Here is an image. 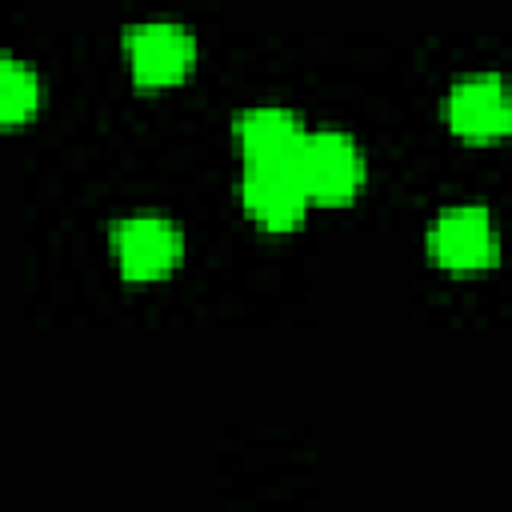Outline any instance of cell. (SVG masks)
Returning a JSON list of instances; mask_svg holds the SVG:
<instances>
[{"label":"cell","mask_w":512,"mask_h":512,"mask_svg":"<svg viewBox=\"0 0 512 512\" xmlns=\"http://www.w3.org/2000/svg\"><path fill=\"white\" fill-rule=\"evenodd\" d=\"M292 168H296L308 200H320V204H344L364 184V156L340 132H312V136H304Z\"/></svg>","instance_id":"obj_1"},{"label":"cell","mask_w":512,"mask_h":512,"mask_svg":"<svg viewBox=\"0 0 512 512\" xmlns=\"http://www.w3.org/2000/svg\"><path fill=\"white\" fill-rule=\"evenodd\" d=\"M112 248H116L120 272L128 280L144 284V280H164L180 264L184 240H180L176 224H168L160 216H132L112 228Z\"/></svg>","instance_id":"obj_2"},{"label":"cell","mask_w":512,"mask_h":512,"mask_svg":"<svg viewBox=\"0 0 512 512\" xmlns=\"http://www.w3.org/2000/svg\"><path fill=\"white\" fill-rule=\"evenodd\" d=\"M128 68L140 88H168L180 84L196 60V44L180 24H140L124 40Z\"/></svg>","instance_id":"obj_3"},{"label":"cell","mask_w":512,"mask_h":512,"mask_svg":"<svg viewBox=\"0 0 512 512\" xmlns=\"http://www.w3.org/2000/svg\"><path fill=\"white\" fill-rule=\"evenodd\" d=\"M240 200H244V212L272 232L296 228L312 204L292 164H248Z\"/></svg>","instance_id":"obj_4"},{"label":"cell","mask_w":512,"mask_h":512,"mask_svg":"<svg viewBox=\"0 0 512 512\" xmlns=\"http://www.w3.org/2000/svg\"><path fill=\"white\" fill-rule=\"evenodd\" d=\"M428 252L440 268L480 272L496 260V228L484 208H448L428 232Z\"/></svg>","instance_id":"obj_5"},{"label":"cell","mask_w":512,"mask_h":512,"mask_svg":"<svg viewBox=\"0 0 512 512\" xmlns=\"http://www.w3.org/2000/svg\"><path fill=\"white\" fill-rule=\"evenodd\" d=\"M448 128L464 140H496L512 128V100L500 76H468L448 92Z\"/></svg>","instance_id":"obj_6"},{"label":"cell","mask_w":512,"mask_h":512,"mask_svg":"<svg viewBox=\"0 0 512 512\" xmlns=\"http://www.w3.org/2000/svg\"><path fill=\"white\" fill-rule=\"evenodd\" d=\"M304 136L300 120L284 108H252L236 120V140L248 164H292Z\"/></svg>","instance_id":"obj_7"},{"label":"cell","mask_w":512,"mask_h":512,"mask_svg":"<svg viewBox=\"0 0 512 512\" xmlns=\"http://www.w3.org/2000/svg\"><path fill=\"white\" fill-rule=\"evenodd\" d=\"M40 104V80L32 68L16 64V60H4L0 68V120L12 128L20 120H28Z\"/></svg>","instance_id":"obj_8"}]
</instances>
